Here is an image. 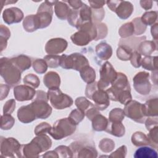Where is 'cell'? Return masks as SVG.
<instances>
[{
  "label": "cell",
  "instance_id": "cell-1",
  "mask_svg": "<svg viewBox=\"0 0 158 158\" xmlns=\"http://www.w3.org/2000/svg\"><path fill=\"white\" fill-rule=\"evenodd\" d=\"M78 30L70 36L73 43L77 46H85L92 40H96L98 37L97 27L93 22L82 25Z\"/></svg>",
  "mask_w": 158,
  "mask_h": 158
},
{
  "label": "cell",
  "instance_id": "cell-2",
  "mask_svg": "<svg viewBox=\"0 0 158 158\" xmlns=\"http://www.w3.org/2000/svg\"><path fill=\"white\" fill-rule=\"evenodd\" d=\"M85 94L87 98L94 101V106L98 110H105L109 106L110 98L107 92L104 89L99 88L97 82L94 81L87 85Z\"/></svg>",
  "mask_w": 158,
  "mask_h": 158
},
{
  "label": "cell",
  "instance_id": "cell-3",
  "mask_svg": "<svg viewBox=\"0 0 158 158\" xmlns=\"http://www.w3.org/2000/svg\"><path fill=\"white\" fill-rule=\"evenodd\" d=\"M22 72L12 63L10 59H1V76L5 82L13 86L20 82Z\"/></svg>",
  "mask_w": 158,
  "mask_h": 158
},
{
  "label": "cell",
  "instance_id": "cell-4",
  "mask_svg": "<svg viewBox=\"0 0 158 158\" xmlns=\"http://www.w3.org/2000/svg\"><path fill=\"white\" fill-rule=\"evenodd\" d=\"M76 126L69 117L63 118L54 123L48 133L55 139H61L73 134L76 130Z\"/></svg>",
  "mask_w": 158,
  "mask_h": 158
},
{
  "label": "cell",
  "instance_id": "cell-5",
  "mask_svg": "<svg viewBox=\"0 0 158 158\" xmlns=\"http://www.w3.org/2000/svg\"><path fill=\"white\" fill-rule=\"evenodd\" d=\"M67 20L72 26L78 29L82 25L92 22V9L86 4H83L78 9H71Z\"/></svg>",
  "mask_w": 158,
  "mask_h": 158
},
{
  "label": "cell",
  "instance_id": "cell-6",
  "mask_svg": "<svg viewBox=\"0 0 158 158\" xmlns=\"http://www.w3.org/2000/svg\"><path fill=\"white\" fill-rule=\"evenodd\" d=\"M89 65L86 57L80 53L75 52L70 55L60 56V66L65 69H73L80 72L84 67Z\"/></svg>",
  "mask_w": 158,
  "mask_h": 158
},
{
  "label": "cell",
  "instance_id": "cell-7",
  "mask_svg": "<svg viewBox=\"0 0 158 158\" xmlns=\"http://www.w3.org/2000/svg\"><path fill=\"white\" fill-rule=\"evenodd\" d=\"M110 85L111 86L107 88L106 91L110 99L114 101H118L119 96L125 91L130 89V86L127 77L122 72H117L116 78Z\"/></svg>",
  "mask_w": 158,
  "mask_h": 158
},
{
  "label": "cell",
  "instance_id": "cell-8",
  "mask_svg": "<svg viewBox=\"0 0 158 158\" xmlns=\"http://www.w3.org/2000/svg\"><path fill=\"white\" fill-rule=\"evenodd\" d=\"M47 93L52 106L56 109H64L73 104L71 97L63 93L59 88L49 89Z\"/></svg>",
  "mask_w": 158,
  "mask_h": 158
},
{
  "label": "cell",
  "instance_id": "cell-9",
  "mask_svg": "<svg viewBox=\"0 0 158 158\" xmlns=\"http://www.w3.org/2000/svg\"><path fill=\"white\" fill-rule=\"evenodd\" d=\"M22 145L14 138H1V156L6 157H22Z\"/></svg>",
  "mask_w": 158,
  "mask_h": 158
},
{
  "label": "cell",
  "instance_id": "cell-10",
  "mask_svg": "<svg viewBox=\"0 0 158 158\" xmlns=\"http://www.w3.org/2000/svg\"><path fill=\"white\" fill-rule=\"evenodd\" d=\"M100 80L97 81L98 87L104 89L114 81L117 75L113 66L109 62H106L100 69Z\"/></svg>",
  "mask_w": 158,
  "mask_h": 158
},
{
  "label": "cell",
  "instance_id": "cell-11",
  "mask_svg": "<svg viewBox=\"0 0 158 158\" xmlns=\"http://www.w3.org/2000/svg\"><path fill=\"white\" fill-rule=\"evenodd\" d=\"M125 115L131 120L143 123L146 119L143 110V104L136 101L131 100L125 104Z\"/></svg>",
  "mask_w": 158,
  "mask_h": 158
},
{
  "label": "cell",
  "instance_id": "cell-12",
  "mask_svg": "<svg viewBox=\"0 0 158 158\" xmlns=\"http://www.w3.org/2000/svg\"><path fill=\"white\" fill-rule=\"evenodd\" d=\"M108 7L115 12L117 16L122 19H127L130 17L133 6L128 1H108L106 2Z\"/></svg>",
  "mask_w": 158,
  "mask_h": 158
},
{
  "label": "cell",
  "instance_id": "cell-13",
  "mask_svg": "<svg viewBox=\"0 0 158 158\" xmlns=\"http://www.w3.org/2000/svg\"><path fill=\"white\" fill-rule=\"evenodd\" d=\"M57 1H46L39 7L36 15L40 21V28H46L50 25L53 14L52 6Z\"/></svg>",
  "mask_w": 158,
  "mask_h": 158
},
{
  "label": "cell",
  "instance_id": "cell-14",
  "mask_svg": "<svg viewBox=\"0 0 158 158\" xmlns=\"http://www.w3.org/2000/svg\"><path fill=\"white\" fill-rule=\"evenodd\" d=\"M135 89L141 95L148 94L151 89L149 81V73L146 72L137 73L133 78Z\"/></svg>",
  "mask_w": 158,
  "mask_h": 158
},
{
  "label": "cell",
  "instance_id": "cell-15",
  "mask_svg": "<svg viewBox=\"0 0 158 158\" xmlns=\"http://www.w3.org/2000/svg\"><path fill=\"white\" fill-rule=\"evenodd\" d=\"M69 148L72 151L73 157L95 158L98 156V152L93 146L83 145L79 142H74Z\"/></svg>",
  "mask_w": 158,
  "mask_h": 158
},
{
  "label": "cell",
  "instance_id": "cell-16",
  "mask_svg": "<svg viewBox=\"0 0 158 158\" xmlns=\"http://www.w3.org/2000/svg\"><path fill=\"white\" fill-rule=\"evenodd\" d=\"M67 45V41L65 39L52 38L46 43L45 51L49 55H57L63 52L66 49Z\"/></svg>",
  "mask_w": 158,
  "mask_h": 158
},
{
  "label": "cell",
  "instance_id": "cell-17",
  "mask_svg": "<svg viewBox=\"0 0 158 158\" xmlns=\"http://www.w3.org/2000/svg\"><path fill=\"white\" fill-rule=\"evenodd\" d=\"M30 105L33 109L36 118L46 119L50 116L52 112V108L47 101L34 99Z\"/></svg>",
  "mask_w": 158,
  "mask_h": 158
},
{
  "label": "cell",
  "instance_id": "cell-18",
  "mask_svg": "<svg viewBox=\"0 0 158 158\" xmlns=\"http://www.w3.org/2000/svg\"><path fill=\"white\" fill-rule=\"evenodd\" d=\"M36 92L33 88L26 85H17L14 88V97L19 101L31 100L36 95Z\"/></svg>",
  "mask_w": 158,
  "mask_h": 158
},
{
  "label": "cell",
  "instance_id": "cell-19",
  "mask_svg": "<svg viewBox=\"0 0 158 158\" xmlns=\"http://www.w3.org/2000/svg\"><path fill=\"white\" fill-rule=\"evenodd\" d=\"M23 18V12L17 7H10L5 9L2 12V19L5 23L11 25L19 23Z\"/></svg>",
  "mask_w": 158,
  "mask_h": 158
},
{
  "label": "cell",
  "instance_id": "cell-20",
  "mask_svg": "<svg viewBox=\"0 0 158 158\" xmlns=\"http://www.w3.org/2000/svg\"><path fill=\"white\" fill-rule=\"evenodd\" d=\"M43 151L38 144L33 139L31 141L26 144H22L21 147L22 157H28V158H35L38 157L39 154L42 152Z\"/></svg>",
  "mask_w": 158,
  "mask_h": 158
},
{
  "label": "cell",
  "instance_id": "cell-21",
  "mask_svg": "<svg viewBox=\"0 0 158 158\" xmlns=\"http://www.w3.org/2000/svg\"><path fill=\"white\" fill-rule=\"evenodd\" d=\"M17 117L20 122L28 123L35 120L36 117L30 104L22 106L17 110Z\"/></svg>",
  "mask_w": 158,
  "mask_h": 158
},
{
  "label": "cell",
  "instance_id": "cell-22",
  "mask_svg": "<svg viewBox=\"0 0 158 158\" xmlns=\"http://www.w3.org/2000/svg\"><path fill=\"white\" fill-rule=\"evenodd\" d=\"M40 21L36 14L26 16L23 22V27L28 32H33L40 28Z\"/></svg>",
  "mask_w": 158,
  "mask_h": 158
},
{
  "label": "cell",
  "instance_id": "cell-23",
  "mask_svg": "<svg viewBox=\"0 0 158 158\" xmlns=\"http://www.w3.org/2000/svg\"><path fill=\"white\" fill-rule=\"evenodd\" d=\"M157 98H152L143 104V113L146 117H157L158 114Z\"/></svg>",
  "mask_w": 158,
  "mask_h": 158
},
{
  "label": "cell",
  "instance_id": "cell-24",
  "mask_svg": "<svg viewBox=\"0 0 158 158\" xmlns=\"http://www.w3.org/2000/svg\"><path fill=\"white\" fill-rule=\"evenodd\" d=\"M105 131L117 137H122L125 135V129L122 122L109 121Z\"/></svg>",
  "mask_w": 158,
  "mask_h": 158
},
{
  "label": "cell",
  "instance_id": "cell-25",
  "mask_svg": "<svg viewBox=\"0 0 158 158\" xmlns=\"http://www.w3.org/2000/svg\"><path fill=\"white\" fill-rule=\"evenodd\" d=\"M43 82L44 85L49 89L59 88L60 83V78L57 72L51 71L44 75Z\"/></svg>",
  "mask_w": 158,
  "mask_h": 158
},
{
  "label": "cell",
  "instance_id": "cell-26",
  "mask_svg": "<svg viewBox=\"0 0 158 158\" xmlns=\"http://www.w3.org/2000/svg\"><path fill=\"white\" fill-rule=\"evenodd\" d=\"M96 54L100 59L107 60L112 54V49L109 44L101 42L96 46Z\"/></svg>",
  "mask_w": 158,
  "mask_h": 158
},
{
  "label": "cell",
  "instance_id": "cell-27",
  "mask_svg": "<svg viewBox=\"0 0 158 158\" xmlns=\"http://www.w3.org/2000/svg\"><path fill=\"white\" fill-rule=\"evenodd\" d=\"M12 63L22 72L31 67V59L23 54L10 59Z\"/></svg>",
  "mask_w": 158,
  "mask_h": 158
},
{
  "label": "cell",
  "instance_id": "cell-28",
  "mask_svg": "<svg viewBox=\"0 0 158 158\" xmlns=\"http://www.w3.org/2000/svg\"><path fill=\"white\" fill-rule=\"evenodd\" d=\"M55 14L57 17L61 20L67 19L68 15L71 10L69 6L66 4V2L57 1L54 7Z\"/></svg>",
  "mask_w": 158,
  "mask_h": 158
},
{
  "label": "cell",
  "instance_id": "cell-29",
  "mask_svg": "<svg viewBox=\"0 0 158 158\" xmlns=\"http://www.w3.org/2000/svg\"><path fill=\"white\" fill-rule=\"evenodd\" d=\"M92 121V127L93 129L97 131H105L109 120L107 118L101 115L100 113L96 115L93 119Z\"/></svg>",
  "mask_w": 158,
  "mask_h": 158
},
{
  "label": "cell",
  "instance_id": "cell-30",
  "mask_svg": "<svg viewBox=\"0 0 158 158\" xmlns=\"http://www.w3.org/2000/svg\"><path fill=\"white\" fill-rule=\"evenodd\" d=\"M133 156L135 158H157V152L151 147L143 146L135 151Z\"/></svg>",
  "mask_w": 158,
  "mask_h": 158
},
{
  "label": "cell",
  "instance_id": "cell-31",
  "mask_svg": "<svg viewBox=\"0 0 158 158\" xmlns=\"http://www.w3.org/2000/svg\"><path fill=\"white\" fill-rule=\"evenodd\" d=\"M157 48V44L153 41H144L141 42L138 48V52L142 55L148 56H150Z\"/></svg>",
  "mask_w": 158,
  "mask_h": 158
},
{
  "label": "cell",
  "instance_id": "cell-32",
  "mask_svg": "<svg viewBox=\"0 0 158 158\" xmlns=\"http://www.w3.org/2000/svg\"><path fill=\"white\" fill-rule=\"evenodd\" d=\"M80 76L82 80L88 84L93 83L96 79L95 70L89 65L84 67L80 71Z\"/></svg>",
  "mask_w": 158,
  "mask_h": 158
},
{
  "label": "cell",
  "instance_id": "cell-33",
  "mask_svg": "<svg viewBox=\"0 0 158 158\" xmlns=\"http://www.w3.org/2000/svg\"><path fill=\"white\" fill-rule=\"evenodd\" d=\"M131 142L136 146L150 145V141L148 136L141 131H136L132 135Z\"/></svg>",
  "mask_w": 158,
  "mask_h": 158
},
{
  "label": "cell",
  "instance_id": "cell-34",
  "mask_svg": "<svg viewBox=\"0 0 158 158\" xmlns=\"http://www.w3.org/2000/svg\"><path fill=\"white\" fill-rule=\"evenodd\" d=\"M157 57L148 56L141 59V65L143 68L148 70L155 71L157 69Z\"/></svg>",
  "mask_w": 158,
  "mask_h": 158
},
{
  "label": "cell",
  "instance_id": "cell-35",
  "mask_svg": "<svg viewBox=\"0 0 158 158\" xmlns=\"http://www.w3.org/2000/svg\"><path fill=\"white\" fill-rule=\"evenodd\" d=\"M117 56L121 60H128L130 59L133 51L127 45H120L117 49Z\"/></svg>",
  "mask_w": 158,
  "mask_h": 158
},
{
  "label": "cell",
  "instance_id": "cell-36",
  "mask_svg": "<svg viewBox=\"0 0 158 158\" xmlns=\"http://www.w3.org/2000/svg\"><path fill=\"white\" fill-rule=\"evenodd\" d=\"M33 139L38 143V144L41 147L43 152L47 151L52 146L51 139L46 134L37 135V136L34 138Z\"/></svg>",
  "mask_w": 158,
  "mask_h": 158
},
{
  "label": "cell",
  "instance_id": "cell-37",
  "mask_svg": "<svg viewBox=\"0 0 158 158\" xmlns=\"http://www.w3.org/2000/svg\"><path fill=\"white\" fill-rule=\"evenodd\" d=\"M10 36V32L9 28L3 25H1L0 27V46L1 51H2L6 49L7 46V42L9 37Z\"/></svg>",
  "mask_w": 158,
  "mask_h": 158
},
{
  "label": "cell",
  "instance_id": "cell-38",
  "mask_svg": "<svg viewBox=\"0 0 158 158\" xmlns=\"http://www.w3.org/2000/svg\"><path fill=\"white\" fill-rule=\"evenodd\" d=\"M140 19L145 25H152L157 20V13L156 11H148L145 12Z\"/></svg>",
  "mask_w": 158,
  "mask_h": 158
},
{
  "label": "cell",
  "instance_id": "cell-39",
  "mask_svg": "<svg viewBox=\"0 0 158 158\" xmlns=\"http://www.w3.org/2000/svg\"><path fill=\"white\" fill-rule=\"evenodd\" d=\"M134 33V26L133 23L128 22L120 27L118 30V34L122 38H127Z\"/></svg>",
  "mask_w": 158,
  "mask_h": 158
},
{
  "label": "cell",
  "instance_id": "cell-40",
  "mask_svg": "<svg viewBox=\"0 0 158 158\" xmlns=\"http://www.w3.org/2000/svg\"><path fill=\"white\" fill-rule=\"evenodd\" d=\"M75 104L78 109L83 110L85 113L88 109L94 106L89 100L82 96L77 98L75 101Z\"/></svg>",
  "mask_w": 158,
  "mask_h": 158
},
{
  "label": "cell",
  "instance_id": "cell-41",
  "mask_svg": "<svg viewBox=\"0 0 158 158\" xmlns=\"http://www.w3.org/2000/svg\"><path fill=\"white\" fill-rule=\"evenodd\" d=\"M123 110L120 108H115L112 109L109 115V120L111 122H122L125 117Z\"/></svg>",
  "mask_w": 158,
  "mask_h": 158
},
{
  "label": "cell",
  "instance_id": "cell-42",
  "mask_svg": "<svg viewBox=\"0 0 158 158\" xmlns=\"http://www.w3.org/2000/svg\"><path fill=\"white\" fill-rule=\"evenodd\" d=\"M15 123V119L10 114H3L1 115V125L2 130H7L10 129Z\"/></svg>",
  "mask_w": 158,
  "mask_h": 158
},
{
  "label": "cell",
  "instance_id": "cell-43",
  "mask_svg": "<svg viewBox=\"0 0 158 158\" xmlns=\"http://www.w3.org/2000/svg\"><path fill=\"white\" fill-rule=\"evenodd\" d=\"M114 141L109 138H104L101 139L99 144V148L102 152L105 153L111 152L114 149Z\"/></svg>",
  "mask_w": 158,
  "mask_h": 158
},
{
  "label": "cell",
  "instance_id": "cell-44",
  "mask_svg": "<svg viewBox=\"0 0 158 158\" xmlns=\"http://www.w3.org/2000/svg\"><path fill=\"white\" fill-rule=\"evenodd\" d=\"M85 113L83 110L77 108L76 109L73 110L70 112V114L69 116V118L74 124H75L77 125L80 122H81L83 120V119L85 117Z\"/></svg>",
  "mask_w": 158,
  "mask_h": 158
},
{
  "label": "cell",
  "instance_id": "cell-45",
  "mask_svg": "<svg viewBox=\"0 0 158 158\" xmlns=\"http://www.w3.org/2000/svg\"><path fill=\"white\" fill-rule=\"evenodd\" d=\"M33 70L38 73L42 74L46 72L48 69V65L44 59H36L32 64Z\"/></svg>",
  "mask_w": 158,
  "mask_h": 158
},
{
  "label": "cell",
  "instance_id": "cell-46",
  "mask_svg": "<svg viewBox=\"0 0 158 158\" xmlns=\"http://www.w3.org/2000/svg\"><path fill=\"white\" fill-rule=\"evenodd\" d=\"M23 83L26 85L30 86L33 88H36L39 86L40 81L36 75L33 73H30L25 76L23 78Z\"/></svg>",
  "mask_w": 158,
  "mask_h": 158
},
{
  "label": "cell",
  "instance_id": "cell-47",
  "mask_svg": "<svg viewBox=\"0 0 158 158\" xmlns=\"http://www.w3.org/2000/svg\"><path fill=\"white\" fill-rule=\"evenodd\" d=\"M131 22L134 26V34L136 35H140L146 31V25H145L141 22L140 17H136Z\"/></svg>",
  "mask_w": 158,
  "mask_h": 158
},
{
  "label": "cell",
  "instance_id": "cell-48",
  "mask_svg": "<svg viewBox=\"0 0 158 158\" xmlns=\"http://www.w3.org/2000/svg\"><path fill=\"white\" fill-rule=\"evenodd\" d=\"M60 56L58 55H48L44 57L49 67L56 68L60 65Z\"/></svg>",
  "mask_w": 158,
  "mask_h": 158
},
{
  "label": "cell",
  "instance_id": "cell-49",
  "mask_svg": "<svg viewBox=\"0 0 158 158\" xmlns=\"http://www.w3.org/2000/svg\"><path fill=\"white\" fill-rule=\"evenodd\" d=\"M55 151L57 153L59 157H73V153L69 146L61 145L57 146Z\"/></svg>",
  "mask_w": 158,
  "mask_h": 158
},
{
  "label": "cell",
  "instance_id": "cell-50",
  "mask_svg": "<svg viewBox=\"0 0 158 158\" xmlns=\"http://www.w3.org/2000/svg\"><path fill=\"white\" fill-rule=\"evenodd\" d=\"M149 133L148 135V137L150 141V145L154 148H157L158 144V127L156 126L149 130Z\"/></svg>",
  "mask_w": 158,
  "mask_h": 158
},
{
  "label": "cell",
  "instance_id": "cell-51",
  "mask_svg": "<svg viewBox=\"0 0 158 158\" xmlns=\"http://www.w3.org/2000/svg\"><path fill=\"white\" fill-rule=\"evenodd\" d=\"M51 128V126L49 123L46 122H42L35 127V133L36 135L46 134L47 133H49Z\"/></svg>",
  "mask_w": 158,
  "mask_h": 158
},
{
  "label": "cell",
  "instance_id": "cell-52",
  "mask_svg": "<svg viewBox=\"0 0 158 158\" xmlns=\"http://www.w3.org/2000/svg\"><path fill=\"white\" fill-rule=\"evenodd\" d=\"M98 30V37L96 40L105 38L107 34V27L105 23H95Z\"/></svg>",
  "mask_w": 158,
  "mask_h": 158
},
{
  "label": "cell",
  "instance_id": "cell-53",
  "mask_svg": "<svg viewBox=\"0 0 158 158\" xmlns=\"http://www.w3.org/2000/svg\"><path fill=\"white\" fill-rule=\"evenodd\" d=\"M15 108V101L12 99L8 100L3 106V114H11Z\"/></svg>",
  "mask_w": 158,
  "mask_h": 158
},
{
  "label": "cell",
  "instance_id": "cell-54",
  "mask_svg": "<svg viewBox=\"0 0 158 158\" xmlns=\"http://www.w3.org/2000/svg\"><path fill=\"white\" fill-rule=\"evenodd\" d=\"M141 54H140L137 51H135L133 52L130 60L131 65L133 67H135V68H138L141 66Z\"/></svg>",
  "mask_w": 158,
  "mask_h": 158
},
{
  "label": "cell",
  "instance_id": "cell-55",
  "mask_svg": "<svg viewBox=\"0 0 158 158\" xmlns=\"http://www.w3.org/2000/svg\"><path fill=\"white\" fill-rule=\"evenodd\" d=\"M127 149L126 146L122 145L120 148H118L116 151L110 154L109 156L110 157H121L124 158L127 154Z\"/></svg>",
  "mask_w": 158,
  "mask_h": 158
},
{
  "label": "cell",
  "instance_id": "cell-56",
  "mask_svg": "<svg viewBox=\"0 0 158 158\" xmlns=\"http://www.w3.org/2000/svg\"><path fill=\"white\" fill-rule=\"evenodd\" d=\"M92 10V20L96 22H100L104 17V10L102 8Z\"/></svg>",
  "mask_w": 158,
  "mask_h": 158
},
{
  "label": "cell",
  "instance_id": "cell-57",
  "mask_svg": "<svg viewBox=\"0 0 158 158\" xmlns=\"http://www.w3.org/2000/svg\"><path fill=\"white\" fill-rule=\"evenodd\" d=\"M153 117H149L145 120L146 121H144L145 125H146V127L148 130H149L151 128L157 126V123H158L157 118V117H155V118H153Z\"/></svg>",
  "mask_w": 158,
  "mask_h": 158
},
{
  "label": "cell",
  "instance_id": "cell-58",
  "mask_svg": "<svg viewBox=\"0 0 158 158\" xmlns=\"http://www.w3.org/2000/svg\"><path fill=\"white\" fill-rule=\"evenodd\" d=\"M10 90V87L9 85L1 84L0 86V92H1V100H3L8 95L9 91Z\"/></svg>",
  "mask_w": 158,
  "mask_h": 158
},
{
  "label": "cell",
  "instance_id": "cell-59",
  "mask_svg": "<svg viewBox=\"0 0 158 158\" xmlns=\"http://www.w3.org/2000/svg\"><path fill=\"white\" fill-rule=\"evenodd\" d=\"M35 99L43 100V101L48 102V101L49 99L48 93H46L44 91H41V90H37L36 92V97H35Z\"/></svg>",
  "mask_w": 158,
  "mask_h": 158
},
{
  "label": "cell",
  "instance_id": "cell-60",
  "mask_svg": "<svg viewBox=\"0 0 158 158\" xmlns=\"http://www.w3.org/2000/svg\"><path fill=\"white\" fill-rule=\"evenodd\" d=\"M67 3L70 4V6L73 8L72 9H78L82 7L83 2L81 1H65Z\"/></svg>",
  "mask_w": 158,
  "mask_h": 158
},
{
  "label": "cell",
  "instance_id": "cell-61",
  "mask_svg": "<svg viewBox=\"0 0 158 158\" xmlns=\"http://www.w3.org/2000/svg\"><path fill=\"white\" fill-rule=\"evenodd\" d=\"M105 2H106L104 1H89L91 7H92L93 9H98L102 8Z\"/></svg>",
  "mask_w": 158,
  "mask_h": 158
},
{
  "label": "cell",
  "instance_id": "cell-62",
  "mask_svg": "<svg viewBox=\"0 0 158 158\" xmlns=\"http://www.w3.org/2000/svg\"><path fill=\"white\" fill-rule=\"evenodd\" d=\"M140 4L141 7L145 10L150 9L152 7V1H141Z\"/></svg>",
  "mask_w": 158,
  "mask_h": 158
},
{
  "label": "cell",
  "instance_id": "cell-63",
  "mask_svg": "<svg viewBox=\"0 0 158 158\" xmlns=\"http://www.w3.org/2000/svg\"><path fill=\"white\" fill-rule=\"evenodd\" d=\"M43 157H53V158H58L59 156L57 153L56 152L55 150L50 151L46 152L43 155Z\"/></svg>",
  "mask_w": 158,
  "mask_h": 158
},
{
  "label": "cell",
  "instance_id": "cell-64",
  "mask_svg": "<svg viewBox=\"0 0 158 158\" xmlns=\"http://www.w3.org/2000/svg\"><path fill=\"white\" fill-rule=\"evenodd\" d=\"M157 23H156L153 25V26L151 27V34L152 36L155 40H157Z\"/></svg>",
  "mask_w": 158,
  "mask_h": 158
}]
</instances>
